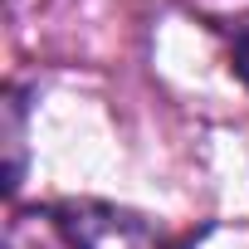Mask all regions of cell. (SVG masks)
Wrapping results in <instances>:
<instances>
[{
	"label": "cell",
	"instance_id": "6da1fadb",
	"mask_svg": "<svg viewBox=\"0 0 249 249\" xmlns=\"http://www.w3.org/2000/svg\"><path fill=\"white\" fill-rule=\"evenodd\" d=\"M5 249H186L152 215L112 200H39L20 205L5 225Z\"/></svg>",
	"mask_w": 249,
	"mask_h": 249
},
{
	"label": "cell",
	"instance_id": "7a4b0ae2",
	"mask_svg": "<svg viewBox=\"0 0 249 249\" xmlns=\"http://www.w3.org/2000/svg\"><path fill=\"white\" fill-rule=\"evenodd\" d=\"M30 93L20 83H10L5 93H0V147H5V196L20 191L25 181V161H30Z\"/></svg>",
	"mask_w": 249,
	"mask_h": 249
},
{
	"label": "cell",
	"instance_id": "3957f363",
	"mask_svg": "<svg viewBox=\"0 0 249 249\" xmlns=\"http://www.w3.org/2000/svg\"><path fill=\"white\" fill-rule=\"evenodd\" d=\"M230 69H234V78L249 88V20H239V25L230 30Z\"/></svg>",
	"mask_w": 249,
	"mask_h": 249
}]
</instances>
